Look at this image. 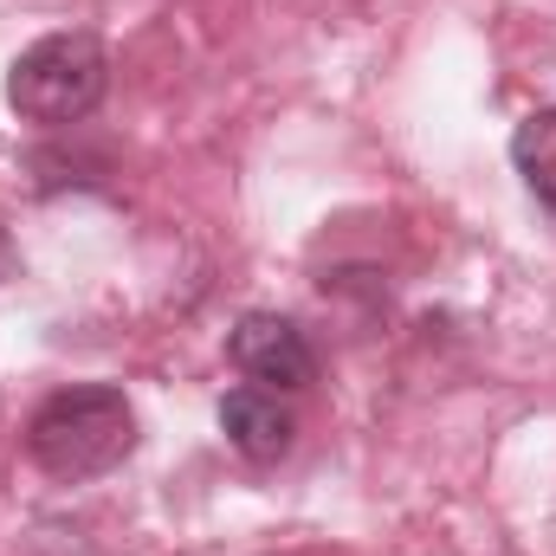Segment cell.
<instances>
[{
    "label": "cell",
    "instance_id": "1",
    "mask_svg": "<svg viewBox=\"0 0 556 556\" xmlns=\"http://www.w3.org/2000/svg\"><path fill=\"white\" fill-rule=\"evenodd\" d=\"M130 446H137V408L124 402V389H104V382L59 389L26 420V459L59 485L104 479L111 466L130 459Z\"/></svg>",
    "mask_w": 556,
    "mask_h": 556
},
{
    "label": "cell",
    "instance_id": "2",
    "mask_svg": "<svg viewBox=\"0 0 556 556\" xmlns=\"http://www.w3.org/2000/svg\"><path fill=\"white\" fill-rule=\"evenodd\" d=\"M104 91H111V52L98 33H46L7 72V104L46 130L91 117L104 104Z\"/></svg>",
    "mask_w": 556,
    "mask_h": 556
},
{
    "label": "cell",
    "instance_id": "3",
    "mask_svg": "<svg viewBox=\"0 0 556 556\" xmlns=\"http://www.w3.org/2000/svg\"><path fill=\"white\" fill-rule=\"evenodd\" d=\"M227 356L253 389H273V395L317 382V356H311L304 330L291 317H278V311H247L233 324V337H227Z\"/></svg>",
    "mask_w": 556,
    "mask_h": 556
},
{
    "label": "cell",
    "instance_id": "4",
    "mask_svg": "<svg viewBox=\"0 0 556 556\" xmlns=\"http://www.w3.org/2000/svg\"><path fill=\"white\" fill-rule=\"evenodd\" d=\"M220 433H227V446L240 453V459H253V466H273L291 453V415H285V402H278L273 389H233V395H220Z\"/></svg>",
    "mask_w": 556,
    "mask_h": 556
},
{
    "label": "cell",
    "instance_id": "5",
    "mask_svg": "<svg viewBox=\"0 0 556 556\" xmlns=\"http://www.w3.org/2000/svg\"><path fill=\"white\" fill-rule=\"evenodd\" d=\"M511 162H518L525 188L556 214V111H531V117L518 124V137H511Z\"/></svg>",
    "mask_w": 556,
    "mask_h": 556
},
{
    "label": "cell",
    "instance_id": "6",
    "mask_svg": "<svg viewBox=\"0 0 556 556\" xmlns=\"http://www.w3.org/2000/svg\"><path fill=\"white\" fill-rule=\"evenodd\" d=\"M13 273V247H7V233H0V278Z\"/></svg>",
    "mask_w": 556,
    "mask_h": 556
}]
</instances>
